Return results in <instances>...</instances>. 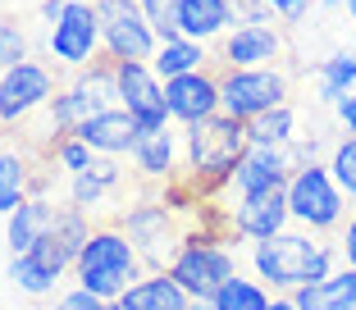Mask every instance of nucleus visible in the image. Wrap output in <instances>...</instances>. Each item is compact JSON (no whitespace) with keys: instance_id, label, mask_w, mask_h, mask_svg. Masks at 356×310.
<instances>
[{"instance_id":"nucleus-28","label":"nucleus","mask_w":356,"mask_h":310,"mask_svg":"<svg viewBox=\"0 0 356 310\" xmlns=\"http://www.w3.org/2000/svg\"><path fill=\"white\" fill-rule=\"evenodd\" d=\"M356 87V55L338 51L320 64V101H343L347 92Z\"/></svg>"},{"instance_id":"nucleus-34","label":"nucleus","mask_w":356,"mask_h":310,"mask_svg":"<svg viewBox=\"0 0 356 310\" xmlns=\"http://www.w3.org/2000/svg\"><path fill=\"white\" fill-rule=\"evenodd\" d=\"M55 310H110V301L92 297L87 288H74V292H64V297L55 301Z\"/></svg>"},{"instance_id":"nucleus-16","label":"nucleus","mask_w":356,"mask_h":310,"mask_svg":"<svg viewBox=\"0 0 356 310\" xmlns=\"http://www.w3.org/2000/svg\"><path fill=\"white\" fill-rule=\"evenodd\" d=\"M165 105H169V119H178V124H197V119L220 114V73L206 64V69H197V73L169 78Z\"/></svg>"},{"instance_id":"nucleus-4","label":"nucleus","mask_w":356,"mask_h":310,"mask_svg":"<svg viewBox=\"0 0 356 310\" xmlns=\"http://www.w3.org/2000/svg\"><path fill=\"white\" fill-rule=\"evenodd\" d=\"M119 105H124V96H119V83H115V60L101 55L92 69H83L69 87L55 92V101L46 105V124H51L55 142H64V137H74L87 119H96V114H105V110H119Z\"/></svg>"},{"instance_id":"nucleus-9","label":"nucleus","mask_w":356,"mask_h":310,"mask_svg":"<svg viewBox=\"0 0 356 310\" xmlns=\"http://www.w3.org/2000/svg\"><path fill=\"white\" fill-rule=\"evenodd\" d=\"M101 14V46L110 60H156L160 37L137 0H96Z\"/></svg>"},{"instance_id":"nucleus-24","label":"nucleus","mask_w":356,"mask_h":310,"mask_svg":"<svg viewBox=\"0 0 356 310\" xmlns=\"http://www.w3.org/2000/svg\"><path fill=\"white\" fill-rule=\"evenodd\" d=\"M133 165L147 183H174V133L160 128V133H142L133 146Z\"/></svg>"},{"instance_id":"nucleus-7","label":"nucleus","mask_w":356,"mask_h":310,"mask_svg":"<svg viewBox=\"0 0 356 310\" xmlns=\"http://www.w3.org/2000/svg\"><path fill=\"white\" fill-rule=\"evenodd\" d=\"M169 274H174V283L188 292V297H210L215 301V292H220L224 283L238 279V260H233V251L224 247L220 233H192V238L183 242V251L174 256Z\"/></svg>"},{"instance_id":"nucleus-2","label":"nucleus","mask_w":356,"mask_h":310,"mask_svg":"<svg viewBox=\"0 0 356 310\" xmlns=\"http://www.w3.org/2000/svg\"><path fill=\"white\" fill-rule=\"evenodd\" d=\"M338 256H343V251H338L334 242H325L320 233L283 228V233H274V238L256 242L252 265H256V274L265 279V288L297 292V288H311V283L334 279V274H338L334 260Z\"/></svg>"},{"instance_id":"nucleus-36","label":"nucleus","mask_w":356,"mask_h":310,"mask_svg":"<svg viewBox=\"0 0 356 310\" xmlns=\"http://www.w3.org/2000/svg\"><path fill=\"white\" fill-rule=\"evenodd\" d=\"M270 14H279V19H288V23H297L306 14V0H261Z\"/></svg>"},{"instance_id":"nucleus-3","label":"nucleus","mask_w":356,"mask_h":310,"mask_svg":"<svg viewBox=\"0 0 356 310\" xmlns=\"http://www.w3.org/2000/svg\"><path fill=\"white\" fill-rule=\"evenodd\" d=\"M74 274H78V288H87L92 297L119 301L133 283L147 279V265H142V256L133 251L128 233L110 219V224H96L92 228V238H87V247H83V256H78Z\"/></svg>"},{"instance_id":"nucleus-19","label":"nucleus","mask_w":356,"mask_h":310,"mask_svg":"<svg viewBox=\"0 0 356 310\" xmlns=\"http://www.w3.org/2000/svg\"><path fill=\"white\" fill-rule=\"evenodd\" d=\"M46 174H32V160L23 151H0V215H14L23 201L42 197Z\"/></svg>"},{"instance_id":"nucleus-30","label":"nucleus","mask_w":356,"mask_h":310,"mask_svg":"<svg viewBox=\"0 0 356 310\" xmlns=\"http://www.w3.org/2000/svg\"><path fill=\"white\" fill-rule=\"evenodd\" d=\"M137 5H142V14L151 19L160 46L165 42H183V28H178V0H137Z\"/></svg>"},{"instance_id":"nucleus-12","label":"nucleus","mask_w":356,"mask_h":310,"mask_svg":"<svg viewBox=\"0 0 356 310\" xmlns=\"http://www.w3.org/2000/svg\"><path fill=\"white\" fill-rule=\"evenodd\" d=\"M96 51H101V14L96 5H69L64 19L51 28V55L64 64V69H92Z\"/></svg>"},{"instance_id":"nucleus-41","label":"nucleus","mask_w":356,"mask_h":310,"mask_svg":"<svg viewBox=\"0 0 356 310\" xmlns=\"http://www.w3.org/2000/svg\"><path fill=\"white\" fill-rule=\"evenodd\" d=\"M69 5H96V0H69Z\"/></svg>"},{"instance_id":"nucleus-33","label":"nucleus","mask_w":356,"mask_h":310,"mask_svg":"<svg viewBox=\"0 0 356 310\" xmlns=\"http://www.w3.org/2000/svg\"><path fill=\"white\" fill-rule=\"evenodd\" d=\"M28 60V37L14 19H0V69H14V64Z\"/></svg>"},{"instance_id":"nucleus-35","label":"nucleus","mask_w":356,"mask_h":310,"mask_svg":"<svg viewBox=\"0 0 356 310\" xmlns=\"http://www.w3.org/2000/svg\"><path fill=\"white\" fill-rule=\"evenodd\" d=\"M338 251H343V265L356 269V215L347 219L343 228H338Z\"/></svg>"},{"instance_id":"nucleus-18","label":"nucleus","mask_w":356,"mask_h":310,"mask_svg":"<svg viewBox=\"0 0 356 310\" xmlns=\"http://www.w3.org/2000/svg\"><path fill=\"white\" fill-rule=\"evenodd\" d=\"M178 28L188 42H220L233 32V5L229 0H178Z\"/></svg>"},{"instance_id":"nucleus-40","label":"nucleus","mask_w":356,"mask_h":310,"mask_svg":"<svg viewBox=\"0 0 356 310\" xmlns=\"http://www.w3.org/2000/svg\"><path fill=\"white\" fill-rule=\"evenodd\" d=\"M343 5H347V14H352V23H356V0H343Z\"/></svg>"},{"instance_id":"nucleus-17","label":"nucleus","mask_w":356,"mask_h":310,"mask_svg":"<svg viewBox=\"0 0 356 310\" xmlns=\"http://www.w3.org/2000/svg\"><path fill=\"white\" fill-rule=\"evenodd\" d=\"M74 137H83L96 155H133L142 128H137V119L119 105V110H105V114H96V119H87Z\"/></svg>"},{"instance_id":"nucleus-21","label":"nucleus","mask_w":356,"mask_h":310,"mask_svg":"<svg viewBox=\"0 0 356 310\" xmlns=\"http://www.w3.org/2000/svg\"><path fill=\"white\" fill-rule=\"evenodd\" d=\"M124 187V169L115 165V155H96L92 169H83V174H74V206L83 210V215H92V206H101L110 192H119Z\"/></svg>"},{"instance_id":"nucleus-27","label":"nucleus","mask_w":356,"mask_h":310,"mask_svg":"<svg viewBox=\"0 0 356 310\" xmlns=\"http://www.w3.org/2000/svg\"><path fill=\"white\" fill-rule=\"evenodd\" d=\"M215 306L220 310H270L274 306V297L265 292V283H256V279H229L220 292H215Z\"/></svg>"},{"instance_id":"nucleus-20","label":"nucleus","mask_w":356,"mask_h":310,"mask_svg":"<svg viewBox=\"0 0 356 310\" xmlns=\"http://www.w3.org/2000/svg\"><path fill=\"white\" fill-rule=\"evenodd\" d=\"M55 215H60V206H51L46 197L23 201V206L10 215V233H5V238H10V251H14V256H23V251L37 247V242H42L46 233L55 228Z\"/></svg>"},{"instance_id":"nucleus-39","label":"nucleus","mask_w":356,"mask_h":310,"mask_svg":"<svg viewBox=\"0 0 356 310\" xmlns=\"http://www.w3.org/2000/svg\"><path fill=\"white\" fill-rule=\"evenodd\" d=\"M188 310H220V306H215L210 297H192V306H188Z\"/></svg>"},{"instance_id":"nucleus-1","label":"nucleus","mask_w":356,"mask_h":310,"mask_svg":"<svg viewBox=\"0 0 356 310\" xmlns=\"http://www.w3.org/2000/svg\"><path fill=\"white\" fill-rule=\"evenodd\" d=\"M252 137H247V124L233 119V114H210V119H197L183 133V155H188V178L183 183L197 192L201 201L220 197L224 187L233 183L242 155H247Z\"/></svg>"},{"instance_id":"nucleus-26","label":"nucleus","mask_w":356,"mask_h":310,"mask_svg":"<svg viewBox=\"0 0 356 310\" xmlns=\"http://www.w3.org/2000/svg\"><path fill=\"white\" fill-rule=\"evenodd\" d=\"M293 105H279V110H265L261 119H252L247 124V137H252V146H288L293 142Z\"/></svg>"},{"instance_id":"nucleus-29","label":"nucleus","mask_w":356,"mask_h":310,"mask_svg":"<svg viewBox=\"0 0 356 310\" xmlns=\"http://www.w3.org/2000/svg\"><path fill=\"white\" fill-rule=\"evenodd\" d=\"M10 283H14L19 292H28V297H46V292H55L60 274H51L42 260H32V256H14V265H10Z\"/></svg>"},{"instance_id":"nucleus-6","label":"nucleus","mask_w":356,"mask_h":310,"mask_svg":"<svg viewBox=\"0 0 356 310\" xmlns=\"http://www.w3.org/2000/svg\"><path fill=\"white\" fill-rule=\"evenodd\" d=\"M288 210H293V224L306 228V233H334V228L347 224V197L343 187L334 183L329 165H302L293 178H288Z\"/></svg>"},{"instance_id":"nucleus-23","label":"nucleus","mask_w":356,"mask_h":310,"mask_svg":"<svg viewBox=\"0 0 356 310\" xmlns=\"http://www.w3.org/2000/svg\"><path fill=\"white\" fill-rule=\"evenodd\" d=\"M302 310H356V269L343 265L334 279L325 283H311V288H297L288 292Z\"/></svg>"},{"instance_id":"nucleus-13","label":"nucleus","mask_w":356,"mask_h":310,"mask_svg":"<svg viewBox=\"0 0 356 310\" xmlns=\"http://www.w3.org/2000/svg\"><path fill=\"white\" fill-rule=\"evenodd\" d=\"M293 224V210H288V187H274V192H256V197H238L224 219V233L247 242H265L274 233Z\"/></svg>"},{"instance_id":"nucleus-32","label":"nucleus","mask_w":356,"mask_h":310,"mask_svg":"<svg viewBox=\"0 0 356 310\" xmlns=\"http://www.w3.org/2000/svg\"><path fill=\"white\" fill-rule=\"evenodd\" d=\"M51 155H55V165L69 169V174H83V169H92V160H96V151L83 142V137H64V142H55Z\"/></svg>"},{"instance_id":"nucleus-38","label":"nucleus","mask_w":356,"mask_h":310,"mask_svg":"<svg viewBox=\"0 0 356 310\" xmlns=\"http://www.w3.org/2000/svg\"><path fill=\"white\" fill-rule=\"evenodd\" d=\"M270 310H302V306H297L293 297H274V306H270Z\"/></svg>"},{"instance_id":"nucleus-8","label":"nucleus","mask_w":356,"mask_h":310,"mask_svg":"<svg viewBox=\"0 0 356 310\" xmlns=\"http://www.w3.org/2000/svg\"><path fill=\"white\" fill-rule=\"evenodd\" d=\"M210 69L220 73V110L242 124L288 105V78L279 69H220V64H210Z\"/></svg>"},{"instance_id":"nucleus-5","label":"nucleus","mask_w":356,"mask_h":310,"mask_svg":"<svg viewBox=\"0 0 356 310\" xmlns=\"http://www.w3.org/2000/svg\"><path fill=\"white\" fill-rule=\"evenodd\" d=\"M115 224L128 233V242H133V251L142 256L147 274H169L174 256L183 251V242L192 238L188 228L178 224V210L165 206V197H147V201H137V206L119 210Z\"/></svg>"},{"instance_id":"nucleus-14","label":"nucleus","mask_w":356,"mask_h":310,"mask_svg":"<svg viewBox=\"0 0 356 310\" xmlns=\"http://www.w3.org/2000/svg\"><path fill=\"white\" fill-rule=\"evenodd\" d=\"M283 55H288L283 32H274L270 23H261V28H233V32H224L210 60L220 64V69H274Z\"/></svg>"},{"instance_id":"nucleus-31","label":"nucleus","mask_w":356,"mask_h":310,"mask_svg":"<svg viewBox=\"0 0 356 310\" xmlns=\"http://www.w3.org/2000/svg\"><path fill=\"white\" fill-rule=\"evenodd\" d=\"M329 174H334V183L343 187V197L356 201V137H343V142L334 146V155H329Z\"/></svg>"},{"instance_id":"nucleus-37","label":"nucleus","mask_w":356,"mask_h":310,"mask_svg":"<svg viewBox=\"0 0 356 310\" xmlns=\"http://www.w3.org/2000/svg\"><path fill=\"white\" fill-rule=\"evenodd\" d=\"M334 114H338V124L347 128V137H356V92H347L343 101H334Z\"/></svg>"},{"instance_id":"nucleus-11","label":"nucleus","mask_w":356,"mask_h":310,"mask_svg":"<svg viewBox=\"0 0 356 310\" xmlns=\"http://www.w3.org/2000/svg\"><path fill=\"white\" fill-rule=\"evenodd\" d=\"M115 83L124 96V110L137 119L142 133L169 128V105H165V83L156 78L147 60H115Z\"/></svg>"},{"instance_id":"nucleus-10","label":"nucleus","mask_w":356,"mask_h":310,"mask_svg":"<svg viewBox=\"0 0 356 310\" xmlns=\"http://www.w3.org/2000/svg\"><path fill=\"white\" fill-rule=\"evenodd\" d=\"M60 83H55V73L37 60H23L14 69L0 73V124H23L32 119L37 110L55 101Z\"/></svg>"},{"instance_id":"nucleus-15","label":"nucleus","mask_w":356,"mask_h":310,"mask_svg":"<svg viewBox=\"0 0 356 310\" xmlns=\"http://www.w3.org/2000/svg\"><path fill=\"white\" fill-rule=\"evenodd\" d=\"M297 174V160L288 146H247L238 174L224 192L233 197H256V192H274V187H288V178Z\"/></svg>"},{"instance_id":"nucleus-22","label":"nucleus","mask_w":356,"mask_h":310,"mask_svg":"<svg viewBox=\"0 0 356 310\" xmlns=\"http://www.w3.org/2000/svg\"><path fill=\"white\" fill-rule=\"evenodd\" d=\"M119 306L124 310H188L192 297L174 283V274H147L142 283H133L119 297Z\"/></svg>"},{"instance_id":"nucleus-25","label":"nucleus","mask_w":356,"mask_h":310,"mask_svg":"<svg viewBox=\"0 0 356 310\" xmlns=\"http://www.w3.org/2000/svg\"><path fill=\"white\" fill-rule=\"evenodd\" d=\"M206 46L201 42H188V37H183V42H165L156 51V60H151V69H156V78H183V73H197V69H206Z\"/></svg>"}]
</instances>
